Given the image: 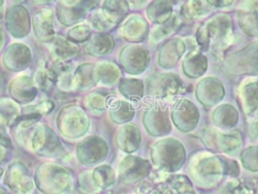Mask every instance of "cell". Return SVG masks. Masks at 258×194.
<instances>
[{
    "instance_id": "1",
    "label": "cell",
    "mask_w": 258,
    "mask_h": 194,
    "mask_svg": "<svg viewBox=\"0 0 258 194\" xmlns=\"http://www.w3.org/2000/svg\"><path fill=\"white\" fill-rule=\"evenodd\" d=\"M186 169L194 182L203 188L215 187L225 176L236 178L240 172L235 160L205 152L192 155Z\"/></svg>"
},
{
    "instance_id": "2",
    "label": "cell",
    "mask_w": 258,
    "mask_h": 194,
    "mask_svg": "<svg viewBox=\"0 0 258 194\" xmlns=\"http://www.w3.org/2000/svg\"><path fill=\"white\" fill-rule=\"evenodd\" d=\"M234 38L232 18L227 13H218L204 21L197 29L196 40L203 52L210 48L224 51Z\"/></svg>"
},
{
    "instance_id": "3",
    "label": "cell",
    "mask_w": 258,
    "mask_h": 194,
    "mask_svg": "<svg viewBox=\"0 0 258 194\" xmlns=\"http://www.w3.org/2000/svg\"><path fill=\"white\" fill-rule=\"evenodd\" d=\"M185 158L186 153L183 144L173 137L158 139L150 150L151 162L159 170L167 173L178 171L184 164Z\"/></svg>"
},
{
    "instance_id": "4",
    "label": "cell",
    "mask_w": 258,
    "mask_h": 194,
    "mask_svg": "<svg viewBox=\"0 0 258 194\" xmlns=\"http://www.w3.org/2000/svg\"><path fill=\"white\" fill-rule=\"evenodd\" d=\"M221 69L233 76H258V40L228 54Z\"/></svg>"
},
{
    "instance_id": "5",
    "label": "cell",
    "mask_w": 258,
    "mask_h": 194,
    "mask_svg": "<svg viewBox=\"0 0 258 194\" xmlns=\"http://www.w3.org/2000/svg\"><path fill=\"white\" fill-rule=\"evenodd\" d=\"M200 136L206 148L214 153L236 155L243 146L242 134L239 130L223 132L216 127L207 126L203 128Z\"/></svg>"
},
{
    "instance_id": "6",
    "label": "cell",
    "mask_w": 258,
    "mask_h": 194,
    "mask_svg": "<svg viewBox=\"0 0 258 194\" xmlns=\"http://www.w3.org/2000/svg\"><path fill=\"white\" fill-rule=\"evenodd\" d=\"M119 62L128 74L139 75L147 69L150 62V54L144 45L130 43L120 51Z\"/></svg>"
},
{
    "instance_id": "7",
    "label": "cell",
    "mask_w": 258,
    "mask_h": 194,
    "mask_svg": "<svg viewBox=\"0 0 258 194\" xmlns=\"http://www.w3.org/2000/svg\"><path fill=\"white\" fill-rule=\"evenodd\" d=\"M182 81L178 75L174 73H158L151 75L146 80V94L165 98L175 95L180 91Z\"/></svg>"
},
{
    "instance_id": "8",
    "label": "cell",
    "mask_w": 258,
    "mask_h": 194,
    "mask_svg": "<svg viewBox=\"0 0 258 194\" xmlns=\"http://www.w3.org/2000/svg\"><path fill=\"white\" fill-rule=\"evenodd\" d=\"M146 131L152 136H164L171 130L169 112L161 103H154L147 108L142 117Z\"/></svg>"
},
{
    "instance_id": "9",
    "label": "cell",
    "mask_w": 258,
    "mask_h": 194,
    "mask_svg": "<svg viewBox=\"0 0 258 194\" xmlns=\"http://www.w3.org/2000/svg\"><path fill=\"white\" fill-rule=\"evenodd\" d=\"M169 115L174 126L182 132L194 130L200 120L198 107L191 101L184 98L174 103Z\"/></svg>"
},
{
    "instance_id": "10",
    "label": "cell",
    "mask_w": 258,
    "mask_h": 194,
    "mask_svg": "<svg viewBox=\"0 0 258 194\" xmlns=\"http://www.w3.org/2000/svg\"><path fill=\"white\" fill-rule=\"evenodd\" d=\"M225 96V88L216 77H206L200 80L196 86V98L207 108L220 103Z\"/></svg>"
},
{
    "instance_id": "11",
    "label": "cell",
    "mask_w": 258,
    "mask_h": 194,
    "mask_svg": "<svg viewBox=\"0 0 258 194\" xmlns=\"http://www.w3.org/2000/svg\"><path fill=\"white\" fill-rule=\"evenodd\" d=\"M150 172L149 161L137 156L125 157L119 165V176L123 183L134 184L144 179Z\"/></svg>"
},
{
    "instance_id": "12",
    "label": "cell",
    "mask_w": 258,
    "mask_h": 194,
    "mask_svg": "<svg viewBox=\"0 0 258 194\" xmlns=\"http://www.w3.org/2000/svg\"><path fill=\"white\" fill-rule=\"evenodd\" d=\"M240 28L249 36L258 37V0H245L237 9Z\"/></svg>"
},
{
    "instance_id": "13",
    "label": "cell",
    "mask_w": 258,
    "mask_h": 194,
    "mask_svg": "<svg viewBox=\"0 0 258 194\" xmlns=\"http://www.w3.org/2000/svg\"><path fill=\"white\" fill-rule=\"evenodd\" d=\"M237 103L245 115L258 110V79L244 80L237 90Z\"/></svg>"
},
{
    "instance_id": "14",
    "label": "cell",
    "mask_w": 258,
    "mask_h": 194,
    "mask_svg": "<svg viewBox=\"0 0 258 194\" xmlns=\"http://www.w3.org/2000/svg\"><path fill=\"white\" fill-rule=\"evenodd\" d=\"M186 50V43L181 37L167 39L159 48L157 55L158 65L163 69L173 68Z\"/></svg>"
},
{
    "instance_id": "15",
    "label": "cell",
    "mask_w": 258,
    "mask_h": 194,
    "mask_svg": "<svg viewBox=\"0 0 258 194\" xmlns=\"http://www.w3.org/2000/svg\"><path fill=\"white\" fill-rule=\"evenodd\" d=\"M149 33V26L144 17L139 14H131L123 21L120 34L129 42L137 43L146 38Z\"/></svg>"
},
{
    "instance_id": "16",
    "label": "cell",
    "mask_w": 258,
    "mask_h": 194,
    "mask_svg": "<svg viewBox=\"0 0 258 194\" xmlns=\"http://www.w3.org/2000/svg\"><path fill=\"white\" fill-rule=\"evenodd\" d=\"M182 73L190 79L202 77L208 70V58L199 50H191L181 62Z\"/></svg>"
},
{
    "instance_id": "17",
    "label": "cell",
    "mask_w": 258,
    "mask_h": 194,
    "mask_svg": "<svg viewBox=\"0 0 258 194\" xmlns=\"http://www.w3.org/2000/svg\"><path fill=\"white\" fill-rule=\"evenodd\" d=\"M116 142L127 154L137 151L141 142V132L137 124L129 122L121 126L116 135Z\"/></svg>"
},
{
    "instance_id": "18",
    "label": "cell",
    "mask_w": 258,
    "mask_h": 194,
    "mask_svg": "<svg viewBox=\"0 0 258 194\" xmlns=\"http://www.w3.org/2000/svg\"><path fill=\"white\" fill-rule=\"evenodd\" d=\"M212 120L216 127L222 130H230L238 123L239 113L231 104H220L214 109Z\"/></svg>"
},
{
    "instance_id": "19",
    "label": "cell",
    "mask_w": 258,
    "mask_h": 194,
    "mask_svg": "<svg viewBox=\"0 0 258 194\" xmlns=\"http://www.w3.org/2000/svg\"><path fill=\"white\" fill-rule=\"evenodd\" d=\"M173 13L172 2L165 0H154L146 6V15L148 19L157 25L167 22Z\"/></svg>"
},
{
    "instance_id": "20",
    "label": "cell",
    "mask_w": 258,
    "mask_h": 194,
    "mask_svg": "<svg viewBox=\"0 0 258 194\" xmlns=\"http://www.w3.org/2000/svg\"><path fill=\"white\" fill-rule=\"evenodd\" d=\"M181 25H182V19L180 15L176 12H173L170 19L167 22L161 25H157L151 30L149 34L150 42L152 44L158 43L159 41L163 40L169 35L175 33L181 27Z\"/></svg>"
},
{
    "instance_id": "21",
    "label": "cell",
    "mask_w": 258,
    "mask_h": 194,
    "mask_svg": "<svg viewBox=\"0 0 258 194\" xmlns=\"http://www.w3.org/2000/svg\"><path fill=\"white\" fill-rule=\"evenodd\" d=\"M127 1H106L103 6L105 19L112 24L120 22L129 12Z\"/></svg>"
},
{
    "instance_id": "22",
    "label": "cell",
    "mask_w": 258,
    "mask_h": 194,
    "mask_svg": "<svg viewBox=\"0 0 258 194\" xmlns=\"http://www.w3.org/2000/svg\"><path fill=\"white\" fill-rule=\"evenodd\" d=\"M213 7L207 1L189 0L184 2L180 7V16L186 19H197L210 13Z\"/></svg>"
},
{
    "instance_id": "23",
    "label": "cell",
    "mask_w": 258,
    "mask_h": 194,
    "mask_svg": "<svg viewBox=\"0 0 258 194\" xmlns=\"http://www.w3.org/2000/svg\"><path fill=\"white\" fill-rule=\"evenodd\" d=\"M120 93L131 101H138L143 97L144 85L139 79L126 78L119 84Z\"/></svg>"
},
{
    "instance_id": "24",
    "label": "cell",
    "mask_w": 258,
    "mask_h": 194,
    "mask_svg": "<svg viewBox=\"0 0 258 194\" xmlns=\"http://www.w3.org/2000/svg\"><path fill=\"white\" fill-rule=\"evenodd\" d=\"M135 111L133 106L124 100L116 101L110 111L111 118L116 123H126L134 117Z\"/></svg>"
},
{
    "instance_id": "25",
    "label": "cell",
    "mask_w": 258,
    "mask_h": 194,
    "mask_svg": "<svg viewBox=\"0 0 258 194\" xmlns=\"http://www.w3.org/2000/svg\"><path fill=\"white\" fill-rule=\"evenodd\" d=\"M240 160L243 167L250 172H258V146H249L245 148Z\"/></svg>"
},
{
    "instance_id": "26",
    "label": "cell",
    "mask_w": 258,
    "mask_h": 194,
    "mask_svg": "<svg viewBox=\"0 0 258 194\" xmlns=\"http://www.w3.org/2000/svg\"><path fill=\"white\" fill-rule=\"evenodd\" d=\"M250 188L243 180L232 178L221 186L219 194H249Z\"/></svg>"
},
{
    "instance_id": "27",
    "label": "cell",
    "mask_w": 258,
    "mask_h": 194,
    "mask_svg": "<svg viewBox=\"0 0 258 194\" xmlns=\"http://www.w3.org/2000/svg\"><path fill=\"white\" fill-rule=\"evenodd\" d=\"M169 183L177 194H196L191 181L185 175L171 176Z\"/></svg>"
},
{
    "instance_id": "28",
    "label": "cell",
    "mask_w": 258,
    "mask_h": 194,
    "mask_svg": "<svg viewBox=\"0 0 258 194\" xmlns=\"http://www.w3.org/2000/svg\"><path fill=\"white\" fill-rule=\"evenodd\" d=\"M92 47L98 55L109 54L114 47V39L109 34H98L93 39Z\"/></svg>"
},
{
    "instance_id": "29",
    "label": "cell",
    "mask_w": 258,
    "mask_h": 194,
    "mask_svg": "<svg viewBox=\"0 0 258 194\" xmlns=\"http://www.w3.org/2000/svg\"><path fill=\"white\" fill-rule=\"evenodd\" d=\"M106 65L102 66V77L104 79V82L108 85H115L117 82H119L121 78V71L113 63H105Z\"/></svg>"
},
{
    "instance_id": "30",
    "label": "cell",
    "mask_w": 258,
    "mask_h": 194,
    "mask_svg": "<svg viewBox=\"0 0 258 194\" xmlns=\"http://www.w3.org/2000/svg\"><path fill=\"white\" fill-rule=\"evenodd\" d=\"M136 194H171L170 190L162 185H153L149 182L140 183L135 190Z\"/></svg>"
},
{
    "instance_id": "31",
    "label": "cell",
    "mask_w": 258,
    "mask_h": 194,
    "mask_svg": "<svg viewBox=\"0 0 258 194\" xmlns=\"http://www.w3.org/2000/svg\"><path fill=\"white\" fill-rule=\"evenodd\" d=\"M97 178H99V181L104 186H109L113 184L114 182V172L113 170L108 166H103L97 169Z\"/></svg>"
},
{
    "instance_id": "32",
    "label": "cell",
    "mask_w": 258,
    "mask_h": 194,
    "mask_svg": "<svg viewBox=\"0 0 258 194\" xmlns=\"http://www.w3.org/2000/svg\"><path fill=\"white\" fill-rule=\"evenodd\" d=\"M207 2L212 6V7H226V6H230L234 3L233 0L231 1H221V0H207Z\"/></svg>"
},
{
    "instance_id": "33",
    "label": "cell",
    "mask_w": 258,
    "mask_h": 194,
    "mask_svg": "<svg viewBox=\"0 0 258 194\" xmlns=\"http://www.w3.org/2000/svg\"><path fill=\"white\" fill-rule=\"evenodd\" d=\"M249 134L254 138H258V120L249 125Z\"/></svg>"
},
{
    "instance_id": "34",
    "label": "cell",
    "mask_w": 258,
    "mask_h": 194,
    "mask_svg": "<svg viewBox=\"0 0 258 194\" xmlns=\"http://www.w3.org/2000/svg\"><path fill=\"white\" fill-rule=\"evenodd\" d=\"M254 194H258V187L256 188V190H255V192H254Z\"/></svg>"
}]
</instances>
